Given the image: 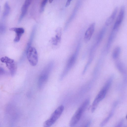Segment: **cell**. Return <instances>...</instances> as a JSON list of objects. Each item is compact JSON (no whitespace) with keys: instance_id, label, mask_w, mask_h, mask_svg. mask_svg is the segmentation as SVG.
<instances>
[{"instance_id":"cell-2","label":"cell","mask_w":127,"mask_h":127,"mask_svg":"<svg viewBox=\"0 0 127 127\" xmlns=\"http://www.w3.org/2000/svg\"><path fill=\"white\" fill-rule=\"evenodd\" d=\"M80 46V42H79L77 46L74 53L68 60L65 68L62 74L61 79H63L66 76L75 64L79 53Z\"/></svg>"},{"instance_id":"cell-6","label":"cell","mask_w":127,"mask_h":127,"mask_svg":"<svg viewBox=\"0 0 127 127\" xmlns=\"http://www.w3.org/2000/svg\"><path fill=\"white\" fill-rule=\"evenodd\" d=\"M28 61L30 64L35 66L37 64L38 61L37 51L34 47L30 46L25 52Z\"/></svg>"},{"instance_id":"cell-8","label":"cell","mask_w":127,"mask_h":127,"mask_svg":"<svg viewBox=\"0 0 127 127\" xmlns=\"http://www.w3.org/2000/svg\"><path fill=\"white\" fill-rule=\"evenodd\" d=\"M97 46L95 44L93 46L91 49L90 53L89 58L88 60V61L85 67L83 72V74H84L85 73L89 65H90L91 63L92 62L94 58L95 52Z\"/></svg>"},{"instance_id":"cell-18","label":"cell","mask_w":127,"mask_h":127,"mask_svg":"<svg viewBox=\"0 0 127 127\" xmlns=\"http://www.w3.org/2000/svg\"><path fill=\"white\" fill-rule=\"evenodd\" d=\"M36 30V27L34 26L33 27L32 31L29 40L27 44V46L25 52L31 46V45L32 42L35 34Z\"/></svg>"},{"instance_id":"cell-4","label":"cell","mask_w":127,"mask_h":127,"mask_svg":"<svg viewBox=\"0 0 127 127\" xmlns=\"http://www.w3.org/2000/svg\"><path fill=\"white\" fill-rule=\"evenodd\" d=\"M88 99L86 100L82 105L77 110L72 117L69 123L70 127H73L76 125L79 121L83 113L89 104Z\"/></svg>"},{"instance_id":"cell-19","label":"cell","mask_w":127,"mask_h":127,"mask_svg":"<svg viewBox=\"0 0 127 127\" xmlns=\"http://www.w3.org/2000/svg\"><path fill=\"white\" fill-rule=\"evenodd\" d=\"M121 49L119 46H117L113 50L112 54V58L117 60L119 57L121 52Z\"/></svg>"},{"instance_id":"cell-1","label":"cell","mask_w":127,"mask_h":127,"mask_svg":"<svg viewBox=\"0 0 127 127\" xmlns=\"http://www.w3.org/2000/svg\"><path fill=\"white\" fill-rule=\"evenodd\" d=\"M112 80V77H111L97 95L92 104L91 109L92 110H95L99 102L105 97L110 86Z\"/></svg>"},{"instance_id":"cell-14","label":"cell","mask_w":127,"mask_h":127,"mask_svg":"<svg viewBox=\"0 0 127 127\" xmlns=\"http://www.w3.org/2000/svg\"><path fill=\"white\" fill-rule=\"evenodd\" d=\"M118 8L116 7L115 8L111 15L106 20L105 24L106 26H108L111 25L114 20L117 12Z\"/></svg>"},{"instance_id":"cell-16","label":"cell","mask_w":127,"mask_h":127,"mask_svg":"<svg viewBox=\"0 0 127 127\" xmlns=\"http://www.w3.org/2000/svg\"><path fill=\"white\" fill-rule=\"evenodd\" d=\"M106 31V28L103 27L100 31L96 40V44L98 46L102 40Z\"/></svg>"},{"instance_id":"cell-10","label":"cell","mask_w":127,"mask_h":127,"mask_svg":"<svg viewBox=\"0 0 127 127\" xmlns=\"http://www.w3.org/2000/svg\"><path fill=\"white\" fill-rule=\"evenodd\" d=\"M32 0H25L21 9V13L20 16L19 22H20L26 15Z\"/></svg>"},{"instance_id":"cell-26","label":"cell","mask_w":127,"mask_h":127,"mask_svg":"<svg viewBox=\"0 0 127 127\" xmlns=\"http://www.w3.org/2000/svg\"><path fill=\"white\" fill-rule=\"evenodd\" d=\"M4 72V69L1 67H0V75L3 74Z\"/></svg>"},{"instance_id":"cell-15","label":"cell","mask_w":127,"mask_h":127,"mask_svg":"<svg viewBox=\"0 0 127 127\" xmlns=\"http://www.w3.org/2000/svg\"><path fill=\"white\" fill-rule=\"evenodd\" d=\"M6 66L9 69L11 75L13 76L15 73L16 66L14 62L6 64Z\"/></svg>"},{"instance_id":"cell-27","label":"cell","mask_w":127,"mask_h":127,"mask_svg":"<svg viewBox=\"0 0 127 127\" xmlns=\"http://www.w3.org/2000/svg\"><path fill=\"white\" fill-rule=\"evenodd\" d=\"M53 0H49V1L50 3H51L52 2Z\"/></svg>"},{"instance_id":"cell-11","label":"cell","mask_w":127,"mask_h":127,"mask_svg":"<svg viewBox=\"0 0 127 127\" xmlns=\"http://www.w3.org/2000/svg\"><path fill=\"white\" fill-rule=\"evenodd\" d=\"M10 30L15 32L16 33L14 41L16 42H18L19 41L21 36L25 32L24 29L22 28H11L10 29Z\"/></svg>"},{"instance_id":"cell-24","label":"cell","mask_w":127,"mask_h":127,"mask_svg":"<svg viewBox=\"0 0 127 127\" xmlns=\"http://www.w3.org/2000/svg\"><path fill=\"white\" fill-rule=\"evenodd\" d=\"M72 0H67L65 5L66 7H67L70 5Z\"/></svg>"},{"instance_id":"cell-20","label":"cell","mask_w":127,"mask_h":127,"mask_svg":"<svg viewBox=\"0 0 127 127\" xmlns=\"http://www.w3.org/2000/svg\"><path fill=\"white\" fill-rule=\"evenodd\" d=\"M10 11V7L7 2H5L4 6V10L2 14V19H4L9 14Z\"/></svg>"},{"instance_id":"cell-12","label":"cell","mask_w":127,"mask_h":127,"mask_svg":"<svg viewBox=\"0 0 127 127\" xmlns=\"http://www.w3.org/2000/svg\"><path fill=\"white\" fill-rule=\"evenodd\" d=\"M55 37H52L51 40V42L54 45L57 46L60 43L62 35V30L61 28H58L56 31Z\"/></svg>"},{"instance_id":"cell-13","label":"cell","mask_w":127,"mask_h":127,"mask_svg":"<svg viewBox=\"0 0 127 127\" xmlns=\"http://www.w3.org/2000/svg\"><path fill=\"white\" fill-rule=\"evenodd\" d=\"M117 31L112 29L109 37L107 44L106 49V53L108 52L111 47V45L116 35Z\"/></svg>"},{"instance_id":"cell-21","label":"cell","mask_w":127,"mask_h":127,"mask_svg":"<svg viewBox=\"0 0 127 127\" xmlns=\"http://www.w3.org/2000/svg\"><path fill=\"white\" fill-rule=\"evenodd\" d=\"M113 110L110 113L108 116L100 123V125L101 126H103L105 124L109 121L111 117L113 115Z\"/></svg>"},{"instance_id":"cell-3","label":"cell","mask_w":127,"mask_h":127,"mask_svg":"<svg viewBox=\"0 0 127 127\" xmlns=\"http://www.w3.org/2000/svg\"><path fill=\"white\" fill-rule=\"evenodd\" d=\"M54 65L53 62H50L46 66L42 72L39 78L38 85L39 89H41L46 83L48 78L49 75Z\"/></svg>"},{"instance_id":"cell-25","label":"cell","mask_w":127,"mask_h":127,"mask_svg":"<svg viewBox=\"0 0 127 127\" xmlns=\"http://www.w3.org/2000/svg\"><path fill=\"white\" fill-rule=\"evenodd\" d=\"M124 121L123 119H122L118 124H117V127H121L123 125Z\"/></svg>"},{"instance_id":"cell-5","label":"cell","mask_w":127,"mask_h":127,"mask_svg":"<svg viewBox=\"0 0 127 127\" xmlns=\"http://www.w3.org/2000/svg\"><path fill=\"white\" fill-rule=\"evenodd\" d=\"M64 109V107L61 105L58 107L52 113L50 118L44 123L43 126L49 127L54 124L59 118Z\"/></svg>"},{"instance_id":"cell-17","label":"cell","mask_w":127,"mask_h":127,"mask_svg":"<svg viewBox=\"0 0 127 127\" xmlns=\"http://www.w3.org/2000/svg\"><path fill=\"white\" fill-rule=\"evenodd\" d=\"M115 64L117 68L120 72L123 73L125 72L124 65L120 60H117L115 62Z\"/></svg>"},{"instance_id":"cell-7","label":"cell","mask_w":127,"mask_h":127,"mask_svg":"<svg viewBox=\"0 0 127 127\" xmlns=\"http://www.w3.org/2000/svg\"><path fill=\"white\" fill-rule=\"evenodd\" d=\"M125 8L124 6L121 7L119 13L117 16L113 30L118 31L119 28L122 23L124 16Z\"/></svg>"},{"instance_id":"cell-23","label":"cell","mask_w":127,"mask_h":127,"mask_svg":"<svg viewBox=\"0 0 127 127\" xmlns=\"http://www.w3.org/2000/svg\"><path fill=\"white\" fill-rule=\"evenodd\" d=\"M48 0H42L40 8V12H42L44 10V7L46 5Z\"/></svg>"},{"instance_id":"cell-22","label":"cell","mask_w":127,"mask_h":127,"mask_svg":"<svg viewBox=\"0 0 127 127\" xmlns=\"http://www.w3.org/2000/svg\"><path fill=\"white\" fill-rule=\"evenodd\" d=\"M0 60L2 62L5 63L6 64L14 62V60L7 57H2L0 59Z\"/></svg>"},{"instance_id":"cell-9","label":"cell","mask_w":127,"mask_h":127,"mask_svg":"<svg viewBox=\"0 0 127 127\" xmlns=\"http://www.w3.org/2000/svg\"><path fill=\"white\" fill-rule=\"evenodd\" d=\"M95 23H93L86 30L84 36V40L86 42L88 41L91 39L94 32Z\"/></svg>"}]
</instances>
